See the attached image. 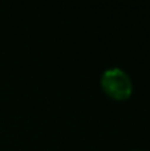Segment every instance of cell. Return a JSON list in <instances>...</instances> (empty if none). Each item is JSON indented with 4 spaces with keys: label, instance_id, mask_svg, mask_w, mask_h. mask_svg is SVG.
I'll list each match as a JSON object with an SVG mask.
<instances>
[{
    "label": "cell",
    "instance_id": "cell-1",
    "mask_svg": "<svg viewBox=\"0 0 150 151\" xmlns=\"http://www.w3.org/2000/svg\"><path fill=\"white\" fill-rule=\"evenodd\" d=\"M101 88L110 98L117 101L128 99L133 93L132 77L118 66L108 68L101 74Z\"/></svg>",
    "mask_w": 150,
    "mask_h": 151
},
{
    "label": "cell",
    "instance_id": "cell-2",
    "mask_svg": "<svg viewBox=\"0 0 150 151\" xmlns=\"http://www.w3.org/2000/svg\"><path fill=\"white\" fill-rule=\"evenodd\" d=\"M130 151H144V150H130Z\"/></svg>",
    "mask_w": 150,
    "mask_h": 151
}]
</instances>
